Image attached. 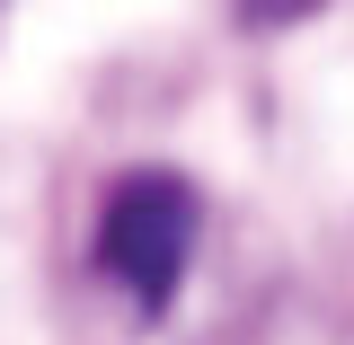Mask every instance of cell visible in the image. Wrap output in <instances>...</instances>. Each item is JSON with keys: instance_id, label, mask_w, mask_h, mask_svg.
Returning <instances> with one entry per match:
<instances>
[{"instance_id": "6da1fadb", "label": "cell", "mask_w": 354, "mask_h": 345, "mask_svg": "<svg viewBox=\"0 0 354 345\" xmlns=\"http://www.w3.org/2000/svg\"><path fill=\"white\" fill-rule=\"evenodd\" d=\"M195 257V195L169 169H133L106 204H97V265L124 283L142 310L177 292V274Z\"/></svg>"}, {"instance_id": "7a4b0ae2", "label": "cell", "mask_w": 354, "mask_h": 345, "mask_svg": "<svg viewBox=\"0 0 354 345\" xmlns=\"http://www.w3.org/2000/svg\"><path fill=\"white\" fill-rule=\"evenodd\" d=\"M230 9H239L248 27H292V18H310V9H319V0H230Z\"/></svg>"}]
</instances>
